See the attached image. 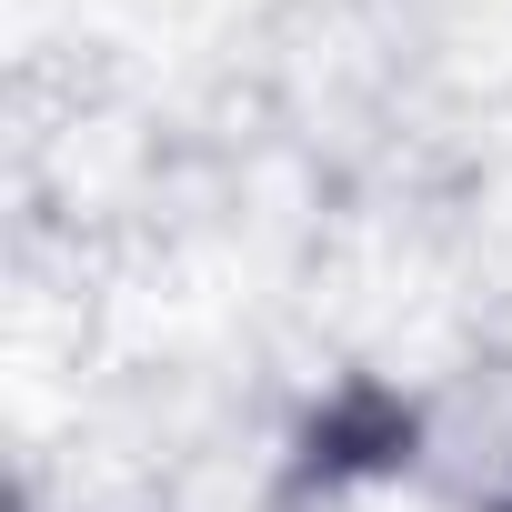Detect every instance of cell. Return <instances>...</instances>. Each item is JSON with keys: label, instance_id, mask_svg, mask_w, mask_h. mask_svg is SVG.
<instances>
[{"label": "cell", "instance_id": "1", "mask_svg": "<svg viewBox=\"0 0 512 512\" xmlns=\"http://www.w3.org/2000/svg\"><path fill=\"white\" fill-rule=\"evenodd\" d=\"M422 462L452 502L472 512H512V362H472L422 432Z\"/></svg>", "mask_w": 512, "mask_h": 512}]
</instances>
